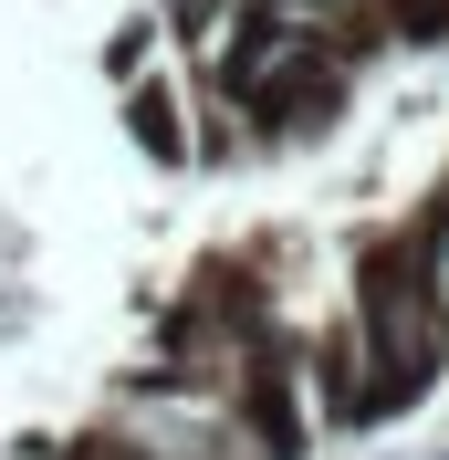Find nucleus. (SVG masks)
I'll list each match as a JSON object with an SVG mask.
<instances>
[{"instance_id": "f257e3e1", "label": "nucleus", "mask_w": 449, "mask_h": 460, "mask_svg": "<svg viewBox=\"0 0 449 460\" xmlns=\"http://www.w3.org/2000/svg\"><path fill=\"white\" fill-rule=\"evenodd\" d=\"M428 283H439V304H449V220H439V252H428Z\"/></svg>"}]
</instances>
